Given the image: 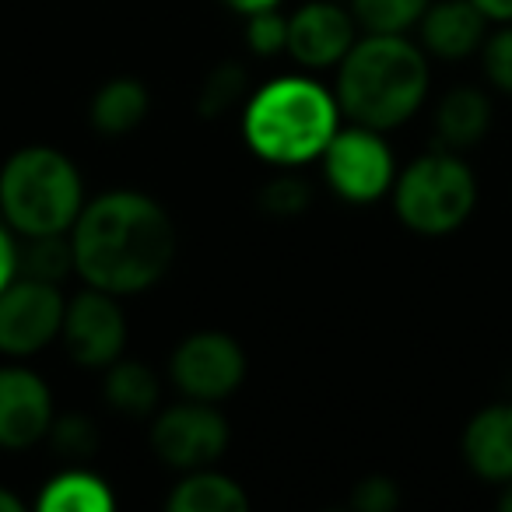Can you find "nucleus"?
I'll return each mask as SVG.
<instances>
[{
  "label": "nucleus",
  "mask_w": 512,
  "mask_h": 512,
  "mask_svg": "<svg viewBox=\"0 0 512 512\" xmlns=\"http://www.w3.org/2000/svg\"><path fill=\"white\" fill-rule=\"evenodd\" d=\"M400 484L386 474H369L351 488V509L355 512H397Z\"/></svg>",
  "instance_id": "obj_27"
},
{
  "label": "nucleus",
  "mask_w": 512,
  "mask_h": 512,
  "mask_svg": "<svg viewBox=\"0 0 512 512\" xmlns=\"http://www.w3.org/2000/svg\"><path fill=\"white\" fill-rule=\"evenodd\" d=\"M488 25L470 0H432L418 22V43L435 60H467L481 53Z\"/></svg>",
  "instance_id": "obj_14"
},
{
  "label": "nucleus",
  "mask_w": 512,
  "mask_h": 512,
  "mask_svg": "<svg viewBox=\"0 0 512 512\" xmlns=\"http://www.w3.org/2000/svg\"><path fill=\"white\" fill-rule=\"evenodd\" d=\"M172 512H246L249 495L228 474L214 467L186 470L165 498Z\"/></svg>",
  "instance_id": "obj_18"
},
{
  "label": "nucleus",
  "mask_w": 512,
  "mask_h": 512,
  "mask_svg": "<svg viewBox=\"0 0 512 512\" xmlns=\"http://www.w3.org/2000/svg\"><path fill=\"white\" fill-rule=\"evenodd\" d=\"M169 379L190 400L232 397L246 379V351L232 334L221 330H197L183 337L169 358Z\"/></svg>",
  "instance_id": "obj_9"
},
{
  "label": "nucleus",
  "mask_w": 512,
  "mask_h": 512,
  "mask_svg": "<svg viewBox=\"0 0 512 512\" xmlns=\"http://www.w3.org/2000/svg\"><path fill=\"white\" fill-rule=\"evenodd\" d=\"M228 421L211 400H179V404L158 411L151 421V449L165 467L179 470H200L214 467L228 449Z\"/></svg>",
  "instance_id": "obj_7"
},
{
  "label": "nucleus",
  "mask_w": 512,
  "mask_h": 512,
  "mask_svg": "<svg viewBox=\"0 0 512 512\" xmlns=\"http://www.w3.org/2000/svg\"><path fill=\"white\" fill-rule=\"evenodd\" d=\"M57 421L53 390L25 365H0V449H29Z\"/></svg>",
  "instance_id": "obj_12"
},
{
  "label": "nucleus",
  "mask_w": 512,
  "mask_h": 512,
  "mask_svg": "<svg viewBox=\"0 0 512 512\" xmlns=\"http://www.w3.org/2000/svg\"><path fill=\"white\" fill-rule=\"evenodd\" d=\"M246 46L256 57H278L288 50V15L278 8H264L246 15Z\"/></svg>",
  "instance_id": "obj_25"
},
{
  "label": "nucleus",
  "mask_w": 512,
  "mask_h": 512,
  "mask_svg": "<svg viewBox=\"0 0 512 512\" xmlns=\"http://www.w3.org/2000/svg\"><path fill=\"white\" fill-rule=\"evenodd\" d=\"M67 355L85 369H106L127 348V316L120 309V295L88 285L74 299H67L64 330H60Z\"/></svg>",
  "instance_id": "obj_10"
},
{
  "label": "nucleus",
  "mask_w": 512,
  "mask_h": 512,
  "mask_svg": "<svg viewBox=\"0 0 512 512\" xmlns=\"http://www.w3.org/2000/svg\"><path fill=\"white\" fill-rule=\"evenodd\" d=\"M495 106L491 95L477 85H456L435 106V137L449 151H470L488 137Z\"/></svg>",
  "instance_id": "obj_15"
},
{
  "label": "nucleus",
  "mask_w": 512,
  "mask_h": 512,
  "mask_svg": "<svg viewBox=\"0 0 512 512\" xmlns=\"http://www.w3.org/2000/svg\"><path fill=\"white\" fill-rule=\"evenodd\" d=\"M432 92V64L407 36L365 32L337 64V102L351 123L397 130L418 116Z\"/></svg>",
  "instance_id": "obj_2"
},
{
  "label": "nucleus",
  "mask_w": 512,
  "mask_h": 512,
  "mask_svg": "<svg viewBox=\"0 0 512 512\" xmlns=\"http://www.w3.org/2000/svg\"><path fill=\"white\" fill-rule=\"evenodd\" d=\"M481 71L495 92L512 99V22L488 32V39L481 46Z\"/></svg>",
  "instance_id": "obj_26"
},
{
  "label": "nucleus",
  "mask_w": 512,
  "mask_h": 512,
  "mask_svg": "<svg viewBox=\"0 0 512 512\" xmlns=\"http://www.w3.org/2000/svg\"><path fill=\"white\" fill-rule=\"evenodd\" d=\"M74 271V246H71V232L64 235H32L22 246V274L39 281H60Z\"/></svg>",
  "instance_id": "obj_22"
},
{
  "label": "nucleus",
  "mask_w": 512,
  "mask_h": 512,
  "mask_svg": "<svg viewBox=\"0 0 512 512\" xmlns=\"http://www.w3.org/2000/svg\"><path fill=\"white\" fill-rule=\"evenodd\" d=\"M0 512H22V498L11 495L4 484H0Z\"/></svg>",
  "instance_id": "obj_31"
},
{
  "label": "nucleus",
  "mask_w": 512,
  "mask_h": 512,
  "mask_svg": "<svg viewBox=\"0 0 512 512\" xmlns=\"http://www.w3.org/2000/svg\"><path fill=\"white\" fill-rule=\"evenodd\" d=\"M341 102L309 74H281L253 88L242 109V137L249 151L278 169L320 162L341 130Z\"/></svg>",
  "instance_id": "obj_3"
},
{
  "label": "nucleus",
  "mask_w": 512,
  "mask_h": 512,
  "mask_svg": "<svg viewBox=\"0 0 512 512\" xmlns=\"http://www.w3.org/2000/svg\"><path fill=\"white\" fill-rule=\"evenodd\" d=\"M491 25H509L512 22V0H470Z\"/></svg>",
  "instance_id": "obj_29"
},
{
  "label": "nucleus",
  "mask_w": 512,
  "mask_h": 512,
  "mask_svg": "<svg viewBox=\"0 0 512 512\" xmlns=\"http://www.w3.org/2000/svg\"><path fill=\"white\" fill-rule=\"evenodd\" d=\"M228 8L232 11H239L242 18L246 15H253V11H264V8H278L281 0H225Z\"/></svg>",
  "instance_id": "obj_30"
},
{
  "label": "nucleus",
  "mask_w": 512,
  "mask_h": 512,
  "mask_svg": "<svg viewBox=\"0 0 512 512\" xmlns=\"http://www.w3.org/2000/svg\"><path fill=\"white\" fill-rule=\"evenodd\" d=\"M67 299L60 285L18 274L0 292V355L29 358L53 344L64 330Z\"/></svg>",
  "instance_id": "obj_8"
},
{
  "label": "nucleus",
  "mask_w": 512,
  "mask_h": 512,
  "mask_svg": "<svg viewBox=\"0 0 512 512\" xmlns=\"http://www.w3.org/2000/svg\"><path fill=\"white\" fill-rule=\"evenodd\" d=\"M151 113V92L137 78H109L99 92L92 95V127L106 137L134 134Z\"/></svg>",
  "instance_id": "obj_16"
},
{
  "label": "nucleus",
  "mask_w": 512,
  "mask_h": 512,
  "mask_svg": "<svg viewBox=\"0 0 512 512\" xmlns=\"http://www.w3.org/2000/svg\"><path fill=\"white\" fill-rule=\"evenodd\" d=\"M74 271L109 295H141L169 274L176 260V225L155 197L109 190L85 200L71 228Z\"/></svg>",
  "instance_id": "obj_1"
},
{
  "label": "nucleus",
  "mask_w": 512,
  "mask_h": 512,
  "mask_svg": "<svg viewBox=\"0 0 512 512\" xmlns=\"http://www.w3.org/2000/svg\"><path fill=\"white\" fill-rule=\"evenodd\" d=\"M477 193V176L463 151L435 148L397 172L390 197L407 232L442 239L467 225L477 207Z\"/></svg>",
  "instance_id": "obj_5"
},
{
  "label": "nucleus",
  "mask_w": 512,
  "mask_h": 512,
  "mask_svg": "<svg viewBox=\"0 0 512 512\" xmlns=\"http://www.w3.org/2000/svg\"><path fill=\"white\" fill-rule=\"evenodd\" d=\"M22 274V246H18V232L0 221V292Z\"/></svg>",
  "instance_id": "obj_28"
},
{
  "label": "nucleus",
  "mask_w": 512,
  "mask_h": 512,
  "mask_svg": "<svg viewBox=\"0 0 512 512\" xmlns=\"http://www.w3.org/2000/svg\"><path fill=\"white\" fill-rule=\"evenodd\" d=\"M46 439L53 442V449H57L64 460H74V463L88 460V456L99 449V432H95L92 421L81 418V414H64V418H57Z\"/></svg>",
  "instance_id": "obj_24"
},
{
  "label": "nucleus",
  "mask_w": 512,
  "mask_h": 512,
  "mask_svg": "<svg viewBox=\"0 0 512 512\" xmlns=\"http://www.w3.org/2000/svg\"><path fill=\"white\" fill-rule=\"evenodd\" d=\"M358 43V22L351 8L334 0H309L288 15V57L306 71L337 67Z\"/></svg>",
  "instance_id": "obj_11"
},
{
  "label": "nucleus",
  "mask_w": 512,
  "mask_h": 512,
  "mask_svg": "<svg viewBox=\"0 0 512 512\" xmlns=\"http://www.w3.org/2000/svg\"><path fill=\"white\" fill-rule=\"evenodd\" d=\"M323 176L334 193L348 204H376L397 183V158H393L386 134L365 123H348L334 134L320 155Z\"/></svg>",
  "instance_id": "obj_6"
},
{
  "label": "nucleus",
  "mask_w": 512,
  "mask_h": 512,
  "mask_svg": "<svg viewBox=\"0 0 512 512\" xmlns=\"http://www.w3.org/2000/svg\"><path fill=\"white\" fill-rule=\"evenodd\" d=\"M36 505L39 512H113L116 495L106 477L88 470L85 463H74L43 484Z\"/></svg>",
  "instance_id": "obj_17"
},
{
  "label": "nucleus",
  "mask_w": 512,
  "mask_h": 512,
  "mask_svg": "<svg viewBox=\"0 0 512 512\" xmlns=\"http://www.w3.org/2000/svg\"><path fill=\"white\" fill-rule=\"evenodd\" d=\"M85 207V183L71 158L50 144L18 148L0 169V218L22 239L64 235Z\"/></svg>",
  "instance_id": "obj_4"
},
{
  "label": "nucleus",
  "mask_w": 512,
  "mask_h": 512,
  "mask_svg": "<svg viewBox=\"0 0 512 512\" xmlns=\"http://www.w3.org/2000/svg\"><path fill=\"white\" fill-rule=\"evenodd\" d=\"M460 456L484 484L512 481V400L484 404L460 432Z\"/></svg>",
  "instance_id": "obj_13"
},
{
  "label": "nucleus",
  "mask_w": 512,
  "mask_h": 512,
  "mask_svg": "<svg viewBox=\"0 0 512 512\" xmlns=\"http://www.w3.org/2000/svg\"><path fill=\"white\" fill-rule=\"evenodd\" d=\"M428 4H432V0H351L348 8L362 32L407 36L411 29H418Z\"/></svg>",
  "instance_id": "obj_20"
},
{
  "label": "nucleus",
  "mask_w": 512,
  "mask_h": 512,
  "mask_svg": "<svg viewBox=\"0 0 512 512\" xmlns=\"http://www.w3.org/2000/svg\"><path fill=\"white\" fill-rule=\"evenodd\" d=\"M102 397L109 400L113 411L130 414V418H141V414H151L158 407L162 383H158L151 365L116 358L113 365L102 369Z\"/></svg>",
  "instance_id": "obj_19"
},
{
  "label": "nucleus",
  "mask_w": 512,
  "mask_h": 512,
  "mask_svg": "<svg viewBox=\"0 0 512 512\" xmlns=\"http://www.w3.org/2000/svg\"><path fill=\"white\" fill-rule=\"evenodd\" d=\"M498 509H502V512H512V481L498 484Z\"/></svg>",
  "instance_id": "obj_32"
},
{
  "label": "nucleus",
  "mask_w": 512,
  "mask_h": 512,
  "mask_svg": "<svg viewBox=\"0 0 512 512\" xmlns=\"http://www.w3.org/2000/svg\"><path fill=\"white\" fill-rule=\"evenodd\" d=\"M242 99H249L246 67L235 64V60H221V64H214L211 71H207L204 85H200L197 113L204 116V120H218V116H225L228 109Z\"/></svg>",
  "instance_id": "obj_21"
},
{
  "label": "nucleus",
  "mask_w": 512,
  "mask_h": 512,
  "mask_svg": "<svg viewBox=\"0 0 512 512\" xmlns=\"http://www.w3.org/2000/svg\"><path fill=\"white\" fill-rule=\"evenodd\" d=\"M309 204H313V190L306 179L292 176V172H281L260 190V211L274 214V218H295Z\"/></svg>",
  "instance_id": "obj_23"
}]
</instances>
